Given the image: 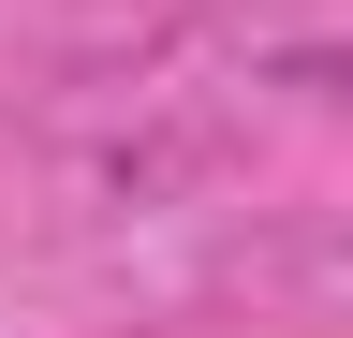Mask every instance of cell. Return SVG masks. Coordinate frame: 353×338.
Listing matches in <instances>:
<instances>
[]
</instances>
